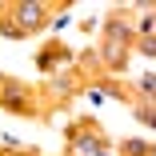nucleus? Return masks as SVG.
Returning a JSON list of instances; mask_svg holds the SVG:
<instances>
[{"label":"nucleus","instance_id":"nucleus-1","mask_svg":"<svg viewBox=\"0 0 156 156\" xmlns=\"http://www.w3.org/2000/svg\"><path fill=\"white\" fill-rule=\"evenodd\" d=\"M128 44H132V28L120 24V20H108V24H104V48H100V56H104V64H108L112 72L124 68V60H128Z\"/></svg>","mask_w":156,"mask_h":156},{"label":"nucleus","instance_id":"nucleus-2","mask_svg":"<svg viewBox=\"0 0 156 156\" xmlns=\"http://www.w3.org/2000/svg\"><path fill=\"white\" fill-rule=\"evenodd\" d=\"M0 104H4L8 112H16V116H28V112L36 108L32 96H28V88L16 84V80H4V84H0Z\"/></svg>","mask_w":156,"mask_h":156},{"label":"nucleus","instance_id":"nucleus-3","mask_svg":"<svg viewBox=\"0 0 156 156\" xmlns=\"http://www.w3.org/2000/svg\"><path fill=\"white\" fill-rule=\"evenodd\" d=\"M20 32L28 36V32H40V28L48 24V8L44 4H16V20H12Z\"/></svg>","mask_w":156,"mask_h":156},{"label":"nucleus","instance_id":"nucleus-4","mask_svg":"<svg viewBox=\"0 0 156 156\" xmlns=\"http://www.w3.org/2000/svg\"><path fill=\"white\" fill-rule=\"evenodd\" d=\"M72 136V152L76 156H108V144L100 132H68Z\"/></svg>","mask_w":156,"mask_h":156},{"label":"nucleus","instance_id":"nucleus-5","mask_svg":"<svg viewBox=\"0 0 156 156\" xmlns=\"http://www.w3.org/2000/svg\"><path fill=\"white\" fill-rule=\"evenodd\" d=\"M68 56H72V52H68L64 44H60V40H56V44H44V48H40V56H36V64H40V72H52L56 64H64Z\"/></svg>","mask_w":156,"mask_h":156},{"label":"nucleus","instance_id":"nucleus-6","mask_svg":"<svg viewBox=\"0 0 156 156\" xmlns=\"http://www.w3.org/2000/svg\"><path fill=\"white\" fill-rule=\"evenodd\" d=\"M120 152H124V156H152V144H144V140H124Z\"/></svg>","mask_w":156,"mask_h":156},{"label":"nucleus","instance_id":"nucleus-7","mask_svg":"<svg viewBox=\"0 0 156 156\" xmlns=\"http://www.w3.org/2000/svg\"><path fill=\"white\" fill-rule=\"evenodd\" d=\"M136 120L148 124V128H156V104H136Z\"/></svg>","mask_w":156,"mask_h":156},{"label":"nucleus","instance_id":"nucleus-8","mask_svg":"<svg viewBox=\"0 0 156 156\" xmlns=\"http://www.w3.org/2000/svg\"><path fill=\"white\" fill-rule=\"evenodd\" d=\"M136 48H140V56H156V36H136Z\"/></svg>","mask_w":156,"mask_h":156},{"label":"nucleus","instance_id":"nucleus-9","mask_svg":"<svg viewBox=\"0 0 156 156\" xmlns=\"http://www.w3.org/2000/svg\"><path fill=\"white\" fill-rule=\"evenodd\" d=\"M0 32H4L8 40H20V36H24V32H20V28H16L12 20H0Z\"/></svg>","mask_w":156,"mask_h":156},{"label":"nucleus","instance_id":"nucleus-10","mask_svg":"<svg viewBox=\"0 0 156 156\" xmlns=\"http://www.w3.org/2000/svg\"><path fill=\"white\" fill-rule=\"evenodd\" d=\"M140 96H156V76H140Z\"/></svg>","mask_w":156,"mask_h":156},{"label":"nucleus","instance_id":"nucleus-11","mask_svg":"<svg viewBox=\"0 0 156 156\" xmlns=\"http://www.w3.org/2000/svg\"><path fill=\"white\" fill-rule=\"evenodd\" d=\"M0 84H4V72H0Z\"/></svg>","mask_w":156,"mask_h":156},{"label":"nucleus","instance_id":"nucleus-12","mask_svg":"<svg viewBox=\"0 0 156 156\" xmlns=\"http://www.w3.org/2000/svg\"><path fill=\"white\" fill-rule=\"evenodd\" d=\"M152 156H156V144H152Z\"/></svg>","mask_w":156,"mask_h":156},{"label":"nucleus","instance_id":"nucleus-13","mask_svg":"<svg viewBox=\"0 0 156 156\" xmlns=\"http://www.w3.org/2000/svg\"><path fill=\"white\" fill-rule=\"evenodd\" d=\"M64 156H76V152H64Z\"/></svg>","mask_w":156,"mask_h":156}]
</instances>
